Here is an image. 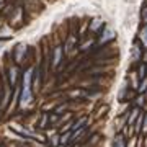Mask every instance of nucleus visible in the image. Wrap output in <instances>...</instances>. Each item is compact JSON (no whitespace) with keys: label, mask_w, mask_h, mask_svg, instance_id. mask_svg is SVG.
I'll use <instances>...</instances> for the list:
<instances>
[{"label":"nucleus","mask_w":147,"mask_h":147,"mask_svg":"<svg viewBox=\"0 0 147 147\" xmlns=\"http://www.w3.org/2000/svg\"><path fill=\"white\" fill-rule=\"evenodd\" d=\"M31 69L25 72L23 75V90H21V105H25V103H30L31 100Z\"/></svg>","instance_id":"f257e3e1"},{"label":"nucleus","mask_w":147,"mask_h":147,"mask_svg":"<svg viewBox=\"0 0 147 147\" xmlns=\"http://www.w3.org/2000/svg\"><path fill=\"white\" fill-rule=\"evenodd\" d=\"M110 39H115V31L111 30V28H106L105 33L100 36V39H98V42H106V41H110Z\"/></svg>","instance_id":"f03ea898"},{"label":"nucleus","mask_w":147,"mask_h":147,"mask_svg":"<svg viewBox=\"0 0 147 147\" xmlns=\"http://www.w3.org/2000/svg\"><path fill=\"white\" fill-rule=\"evenodd\" d=\"M139 115H141V111H139V106H136V108L131 111L129 118H127V126H134V123H136V119L139 118Z\"/></svg>","instance_id":"7ed1b4c3"},{"label":"nucleus","mask_w":147,"mask_h":147,"mask_svg":"<svg viewBox=\"0 0 147 147\" xmlns=\"http://www.w3.org/2000/svg\"><path fill=\"white\" fill-rule=\"evenodd\" d=\"M62 46H56V49H54V65H57L61 61H62Z\"/></svg>","instance_id":"20e7f679"},{"label":"nucleus","mask_w":147,"mask_h":147,"mask_svg":"<svg viewBox=\"0 0 147 147\" xmlns=\"http://www.w3.org/2000/svg\"><path fill=\"white\" fill-rule=\"evenodd\" d=\"M139 39L142 41L144 46H147V23L144 25V28L141 30V34H139Z\"/></svg>","instance_id":"39448f33"},{"label":"nucleus","mask_w":147,"mask_h":147,"mask_svg":"<svg viewBox=\"0 0 147 147\" xmlns=\"http://www.w3.org/2000/svg\"><path fill=\"white\" fill-rule=\"evenodd\" d=\"M115 147H124V137L121 136V134H118V136H116Z\"/></svg>","instance_id":"423d86ee"},{"label":"nucleus","mask_w":147,"mask_h":147,"mask_svg":"<svg viewBox=\"0 0 147 147\" xmlns=\"http://www.w3.org/2000/svg\"><path fill=\"white\" fill-rule=\"evenodd\" d=\"M146 90H147V77H146V79H142V80H141V85L137 87V92H139V93L146 92Z\"/></svg>","instance_id":"0eeeda50"},{"label":"nucleus","mask_w":147,"mask_h":147,"mask_svg":"<svg viewBox=\"0 0 147 147\" xmlns=\"http://www.w3.org/2000/svg\"><path fill=\"white\" fill-rule=\"evenodd\" d=\"M15 80H16V69H11L10 70V82H11V85L15 84Z\"/></svg>","instance_id":"6e6552de"},{"label":"nucleus","mask_w":147,"mask_h":147,"mask_svg":"<svg viewBox=\"0 0 147 147\" xmlns=\"http://www.w3.org/2000/svg\"><path fill=\"white\" fill-rule=\"evenodd\" d=\"M70 136H72L70 132H67L65 136H62V139H61V144H65V142H69V137H70Z\"/></svg>","instance_id":"1a4fd4ad"},{"label":"nucleus","mask_w":147,"mask_h":147,"mask_svg":"<svg viewBox=\"0 0 147 147\" xmlns=\"http://www.w3.org/2000/svg\"><path fill=\"white\" fill-rule=\"evenodd\" d=\"M142 131L147 132V115H144V126H142Z\"/></svg>","instance_id":"9d476101"},{"label":"nucleus","mask_w":147,"mask_h":147,"mask_svg":"<svg viewBox=\"0 0 147 147\" xmlns=\"http://www.w3.org/2000/svg\"><path fill=\"white\" fill-rule=\"evenodd\" d=\"M100 23H101V20H95V23H93V26H92V30H93V31H95L96 28L100 26Z\"/></svg>","instance_id":"9b49d317"},{"label":"nucleus","mask_w":147,"mask_h":147,"mask_svg":"<svg viewBox=\"0 0 147 147\" xmlns=\"http://www.w3.org/2000/svg\"><path fill=\"white\" fill-rule=\"evenodd\" d=\"M144 100H146L144 96H139V98H137V103H136V105H137V106H139V105H142V103H144Z\"/></svg>","instance_id":"f8f14e48"},{"label":"nucleus","mask_w":147,"mask_h":147,"mask_svg":"<svg viewBox=\"0 0 147 147\" xmlns=\"http://www.w3.org/2000/svg\"><path fill=\"white\" fill-rule=\"evenodd\" d=\"M134 142H136V139H131V146H127V147H134Z\"/></svg>","instance_id":"ddd939ff"}]
</instances>
